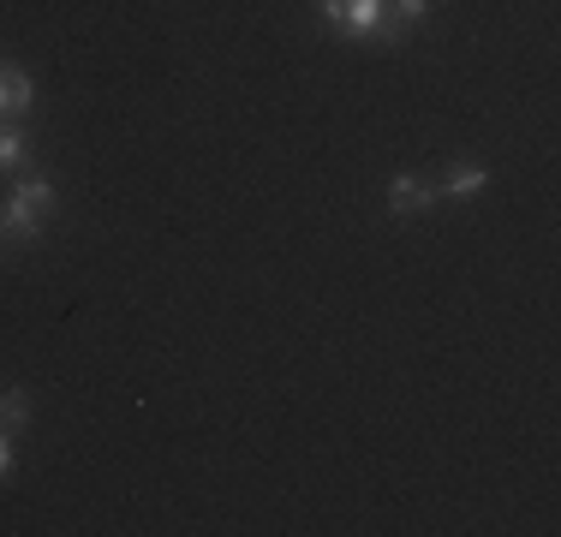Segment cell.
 I'll return each instance as SVG.
<instances>
[{"mask_svg": "<svg viewBox=\"0 0 561 537\" xmlns=\"http://www.w3.org/2000/svg\"><path fill=\"white\" fill-rule=\"evenodd\" d=\"M7 472H12V436L0 430V483H7Z\"/></svg>", "mask_w": 561, "mask_h": 537, "instance_id": "ba28073f", "label": "cell"}, {"mask_svg": "<svg viewBox=\"0 0 561 537\" xmlns=\"http://www.w3.org/2000/svg\"><path fill=\"white\" fill-rule=\"evenodd\" d=\"M48 215H55V192L48 185H19L7 204V233H36Z\"/></svg>", "mask_w": 561, "mask_h": 537, "instance_id": "6da1fadb", "label": "cell"}, {"mask_svg": "<svg viewBox=\"0 0 561 537\" xmlns=\"http://www.w3.org/2000/svg\"><path fill=\"white\" fill-rule=\"evenodd\" d=\"M436 204V185H424L419 173H400V180L389 185V209L394 215H412V209H431Z\"/></svg>", "mask_w": 561, "mask_h": 537, "instance_id": "3957f363", "label": "cell"}, {"mask_svg": "<svg viewBox=\"0 0 561 537\" xmlns=\"http://www.w3.org/2000/svg\"><path fill=\"white\" fill-rule=\"evenodd\" d=\"M12 161H24V138L12 126H0V168H12Z\"/></svg>", "mask_w": 561, "mask_h": 537, "instance_id": "52a82bcc", "label": "cell"}, {"mask_svg": "<svg viewBox=\"0 0 561 537\" xmlns=\"http://www.w3.org/2000/svg\"><path fill=\"white\" fill-rule=\"evenodd\" d=\"M31 102H36L31 78H24L19 66H0V114H24Z\"/></svg>", "mask_w": 561, "mask_h": 537, "instance_id": "277c9868", "label": "cell"}, {"mask_svg": "<svg viewBox=\"0 0 561 537\" xmlns=\"http://www.w3.org/2000/svg\"><path fill=\"white\" fill-rule=\"evenodd\" d=\"M24 419H31V395L24 388H0V430H24Z\"/></svg>", "mask_w": 561, "mask_h": 537, "instance_id": "8992f818", "label": "cell"}, {"mask_svg": "<svg viewBox=\"0 0 561 537\" xmlns=\"http://www.w3.org/2000/svg\"><path fill=\"white\" fill-rule=\"evenodd\" d=\"M323 19L346 24L353 36H377L382 31V0H323Z\"/></svg>", "mask_w": 561, "mask_h": 537, "instance_id": "7a4b0ae2", "label": "cell"}, {"mask_svg": "<svg viewBox=\"0 0 561 537\" xmlns=\"http://www.w3.org/2000/svg\"><path fill=\"white\" fill-rule=\"evenodd\" d=\"M484 185H490V173L466 161V168H454V173H448V185H443V192H436V197H478V192H484Z\"/></svg>", "mask_w": 561, "mask_h": 537, "instance_id": "5b68a950", "label": "cell"}, {"mask_svg": "<svg viewBox=\"0 0 561 537\" xmlns=\"http://www.w3.org/2000/svg\"><path fill=\"white\" fill-rule=\"evenodd\" d=\"M0 233H7V227H0Z\"/></svg>", "mask_w": 561, "mask_h": 537, "instance_id": "9c48e42d", "label": "cell"}]
</instances>
